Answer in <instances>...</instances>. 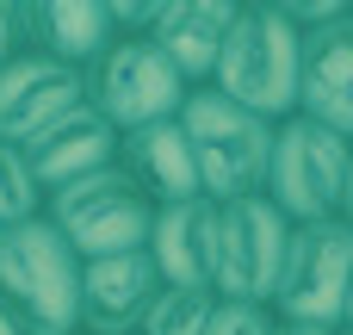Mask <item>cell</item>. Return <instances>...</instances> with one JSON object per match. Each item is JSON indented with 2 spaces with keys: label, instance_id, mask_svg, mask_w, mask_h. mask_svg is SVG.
<instances>
[{
  "label": "cell",
  "instance_id": "9c48e42d",
  "mask_svg": "<svg viewBox=\"0 0 353 335\" xmlns=\"http://www.w3.org/2000/svg\"><path fill=\"white\" fill-rule=\"evenodd\" d=\"M87 99V75L81 68H62L37 50H19L6 68H0V143H31L43 124H56L62 112H74Z\"/></svg>",
  "mask_w": 353,
  "mask_h": 335
},
{
  "label": "cell",
  "instance_id": "277c9868",
  "mask_svg": "<svg viewBox=\"0 0 353 335\" xmlns=\"http://www.w3.org/2000/svg\"><path fill=\"white\" fill-rule=\"evenodd\" d=\"M347 162H353L347 137H335V131H323L316 118L292 112L285 124H273V155H267L261 199H267L285 224H329V218H341Z\"/></svg>",
  "mask_w": 353,
  "mask_h": 335
},
{
  "label": "cell",
  "instance_id": "d6986e66",
  "mask_svg": "<svg viewBox=\"0 0 353 335\" xmlns=\"http://www.w3.org/2000/svg\"><path fill=\"white\" fill-rule=\"evenodd\" d=\"M205 335H273V311H261V305H223L217 298V317H211Z\"/></svg>",
  "mask_w": 353,
  "mask_h": 335
},
{
  "label": "cell",
  "instance_id": "ffe728a7",
  "mask_svg": "<svg viewBox=\"0 0 353 335\" xmlns=\"http://www.w3.org/2000/svg\"><path fill=\"white\" fill-rule=\"evenodd\" d=\"M25 44H19V0H0V68L19 56Z\"/></svg>",
  "mask_w": 353,
  "mask_h": 335
},
{
  "label": "cell",
  "instance_id": "8fae6325",
  "mask_svg": "<svg viewBox=\"0 0 353 335\" xmlns=\"http://www.w3.org/2000/svg\"><path fill=\"white\" fill-rule=\"evenodd\" d=\"M19 155H25V168H31V180H37L43 193H56V186H74V180H87V174H99V168H118V131L81 99V106L62 112L56 124H43L31 143H19Z\"/></svg>",
  "mask_w": 353,
  "mask_h": 335
},
{
  "label": "cell",
  "instance_id": "6da1fadb",
  "mask_svg": "<svg viewBox=\"0 0 353 335\" xmlns=\"http://www.w3.org/2000/svg\"><path fill=\"white\" fill-rule=\"evenodd\" d=\"M0 311L25 335H81V261L43 218L0 230Z\"/></svg>",
  "mask_w": 353,
  "mask_h": 335
},
{
  "label": "cell",
  "instance_id": "52a82bcc",
  "mask_svg": "<svg viewBox=\"0 0 353 335\" xmlns=\"http://www.w3.org/2000/svg\"><path fill=\"white\" fill-rule=\"evenodd\" d=\"M186 93H192V87L168 68V56H161L149 37H112V50L87 68V106H93L118 137L180 118Z\"/></svg>",
  "mask_w": 353,
  "mask_h": 335
},
{
  "label": "cell",
  "instance_id": "2e32d148",
  "mask_svg": "<svg viewBox=\"0 0 353 335\" xmlns=\"http://www.w3.org/2000/svg\"><path fill=\"white\" fill-rule=\"evenodd\" d=\"M118 168L137 180V193H143L149 205L205 199V193H199V162H192V143H186L180 118H168V124H149V131H130V137H118Z\"/></svg>",
  "mask_w": 353,
  "mask_h": 335
},
{
  "label": "cell",
  "instance_id": "8992f818",
  "mask_svg": "<svg viewBox=\"0 0 353 335\" xmlns=\"http://www.w3.org/2000/svg\"><path fill=\"white\" fill-rule=\"evenodd\" d=\"M353 286V230L341 218L329 224H292L285 261L273 280V323H310V329H341Z\"/></svg>",
  "mask_w": 353,
  "mask_h": 335
},
{
  "label": "cell",
  "instance_id": "3957f363",
  "mask_svg": "<svg viewBox=\"0 0 353 335\" xmlns=\"http://www.w3.org/2000/svg\"><path fill=\"white\" fill-rule=\"evenodd\" d=\"M180 131L192 143L199 162V193L211 205L248 199L267 180V155H273V124L242 112L236 99H223L217 87H192L180 106Z\"/></svg>",
  "mask_w": 353,
  "mask_h": 335
},
{
  "label": "cell",
  "instance_id": "d4e9b609",
  "mask_svg": "<svg viewBox=\"0 0 353 335\" xmlns=\"http://www.w3.org/2000/svg\"><path fill=\"white\" fill-rule=\"evenodd\" d=\"M335 335H353V329H335Z\"/></svg>",
  "mask_w": 353,
  "mask_h": 335
},
{
  "label": "cell",
  "instance_id": "cb8c5ba5",
  "mask_svg": "<svg viewBox=\"0 0 353 335\" xmlns=\"http://www.w3.org/2000/svg\"><path fill=\"white\" fill-rule=\"evenodd\" d=\"M341 329H353V286H347V311H341Z\"/></svg>",
  "mask_w": 353,
  "mask_h": 335
},
{
  "label": "cell",
  "instance_id": "30bf717a",
  "mask_svg": "<svg viewBox=\"0 0 353 335\" xmlns=\"http://www.w3.org/2000/svg\"><path fill=\"white\" fill-rule=\"evenodd\" d=\"M161 292L149 249L81 261V335H137Z\"/></svg>",
  "mask_w": 353,
  "mask_h": 335
},
{
  "label": "cell",
  "instance_id": "5bb4252c",
  "mask_svg": "<svg viewBox=\"0 0 353 335\" xmlns=\"http://www.w3.org/2000/svg\"><path fill=\"white\" fill-rule=\"evenodd\" d=\"M211 242H217V205L211 199H180V205H155V224H149L143 249H149L161 286L211 292Z\"/></svg>",
  "mask_w": 353,
  "mask_h": 335
},
{
  "label": "cell",
  "instance_id": "7a4b0ae2",
  "mask_svg": "<svg viewBox=\"0 0 353 335\" xmlns=\"http://www.w3.org/2000/svg\"><path fill=\"white\" fill-rule=\"evenodd\" d=\"M298 75H304V37L285 25V12L279 6H242L223 56H217L211 87L223 99H236L242 112L285 124L298 112Z\"/></svg>",
  "mask_w": 353,
  "mask_h": 335
},
{
  "label": "cell",
  "instance_id": "603a6c76",
  "mask_svg": "<svg viewBox=\"0 0 353 335\" xmlns=\"http://www.w3.org/2000/svg\"><path fill=\"white\" fill-rule=\"evenodd\" d=\"M0 335H25V329H19V323H12V317H6V311H0Z\"/></svg>",
  "mask_w": 353,
  "mask_h": 335
},
{
  "label": "cell",
  "instance_id": "9a60e30c",
  "mask_svg": "<svg viewBox=\"0 0 353 335\" xmlns=\"http://www.w3.org/2000/svg\"><path fill=\"white\" fill-rule=\"evenodd\" d=\"M298 112L323 131L353 143V12L341 25L304 37V75H298Z\"/></svg>",
  "mask_w": 353,
  "mask_h": 335
},
{
  "label": "cell",
  "instance_id": "5b68a950",
  "mask_svg": "<svg viewBox=\"0 0 353 335\" xmlns=\"http://www.w3.org/2000/svg\"><path fill=\"white\" fill-rule=\"evenodd\" d=\"M43 224L68 242L74 261H99V255H124L149 242L155 205L137 193V180L124 168H99L74 186L43 193Z\"/></svg>",
  "mask_w": 353,
  "mask_h": 335
},
{
  "label": "cell",
  "instance_id": "7c38bea8",
  "mask_svg": "<svg viewBox=\"0 0 353 335\" xmlns=\"http://www.w3.org/2000/svg\"><path fill=\"white\" fill-rule=\"evenodd\" d=\"M236 12H242L236 0H161L155 25H149V44L168 56V68L186 87H211Z\"/></svg>",
  "mask_w": 353,
  "mask_h": 335
},
{
  "label": "cell",
  "instance_id": "ac0fdd59",
  "mask_svg": "<svg viewBox=\"0 0 353 335\" xmlns=\"http://www.w3.org/2000/svg\"><path fill=\"white\" fill-rule=\"evenodd\" d=\"M25 218H43V186L31 180L25 155L12 143H0V230L25 224Z\"/></svg>",
  "mask_w": 353,
  "mask_h": 335
},
{
  "label": "cell",
  "instance_id": "7402d4cb",
  "mask_svg": "<svg viewBox=\"0 0 353 335\" xmlns=\"http://www.w3.org/2000/svg\"><path fill=\"white\" fill-rule=\"evenodd\" d=\"M341 224L353 230V162H347V193H341Z\"/></svg>",
  "mask_w": 353,
  "mask_h": 335
},
{
  "label": "cell",
  "instance_id": "ba28073f",
  "mask_svg": "<svg viewBox=\"0 0 353 335\" xmlns=\"http://www.w3.org/2000/svg\"><path fill=\"white\" fill-rule=\"evenodd\" d=\"M285 236L292 224L261 199H230L217 205V242H211V292L223 305H273V280L285 261Z\"/></svg>",
  "mask_w": 353,
  "mask_h": 335
},
{
  "label": "cell",
  "instance_id": "4fadbf2b",
  "mask_svg": "<svg viewBox=\"0 0 353 335\" xmlns=\"http://www.w3.org/2000/svg\"><path fill=\"white\" fill-rule=\"evenodd\" d=\"M19 44L87 75L112 50V12L105 0H19Z\"/></svg>",
  "mask_w": 353,
  "mask_h": 335
},
{
  "label": "cell",
  "instance_id": "44dd1931",
  "mask_svg": "<svg viewBox=\"0 0 353 335\" xmlns=\"http://www.w3.org/2000/svg\"><path fill=\"white\" fill-rule=\"evenodd\" d=\"M273 335H335V329H310V323H273Z\"/></svg>",
  "mask_w": 353,
  "mask_h": 335
},
{
  "label": "cell",
  "instance_id": "e0dca14e",
  "mask_svg": "<svg viewBox=\"0 0 353 335\" xmlns=\"http://www.w3.org/2000/svg\"><path fill=\"white\" fill-rule=\"evenodd\" d=\"M217 317V292H192V286H161L143 329L137 335H205Z\"/></svg>",
  "mask_w": 353,
  "mask_h": 335
}]
</instances>
